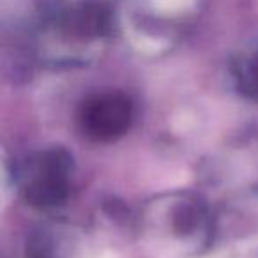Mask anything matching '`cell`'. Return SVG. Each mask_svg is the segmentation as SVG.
Segmentation results:
<instances>
[{
  "label": "cell",
  "instance_id": "cell-3",
  "mask_svg": "<svg viewBox=\"0 0 258 258\" xmlns=\"http://www.w3.org/2000/svg\"><path fill=\"white\" fill-rule=\"evenodd\" d=\"M235 80L239 90L246 97L258 101V50L253 57L235 64Z\"/></svg>",
  "mask_w": 258,
  "mask_h": 258
},
{
  "label": "cell",
  "instance_id": "cell-4",
  "mask_svg": "<svg viewBox=\"0 0 258 258\" xmlns=\"http://www.w3.org/2000/svg\"><path fill=\"white\" fill-rule=\"evenodd\" d=\"M202 218H204V211L198 204H180L173 212V230L179 235H189L198 228Z\"/></svg>",
  "mask_w": 258,
  "mask_h": 258
},
{
  "label": "cell",
  "instance_id": "cell-2",
  "mask_svg": "<svg viewBox=\"0 0 258 258\" xmlns=\"http://www.w3.org/2000/svg\"><path fill=\"white\" fill-rule=\"evenodd\" d=\"M73 158L64 149H50L37 158V179L25 187V200L39 209L58 207L69 197Z\"/></svg>",
  "mask_w": 258,
  "mask_h": 258
},
{
  "label": "cell",
  "instance_id": "cell-5",
  "mask_svg": "<svg viewBox=\"0 0 258 258\" xmlns=\"http://www.w3.org/2000/svg\"><path fill=\"white\" fill-rule=\"evenodd\" d=\"M25 258H53V244L46 233L30 235L25 247Z\"/></svg>",
  "mask_w": 258,
  "mask_h": 258
},
{
  "label": "cell",
  "instance_id": "cell-1",
  "mask_svg": "<svg viewBox=\"0 0 258 258\" xmlns=\"http://www.w3.org/2000/svg\"><path fill=\"white\" fill-rule=\"evenodd\" d=\"M133 122V103L125 94L110 92L83 101L80 124L87 137L110 142L122 137Z\"/></svg>",
  "mask_w": 258,
  "mask_h": 258
}]
</instances>
